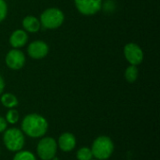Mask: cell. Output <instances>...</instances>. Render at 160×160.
Masks as SVG:
<instances>
[{"label":"cell","mask_w":160,"mask_h":160,"mask_svg":"<svg viewBox=\"0 0 160 160\" xmlns=\"http://www.w3.org/2000/svg\"><path fill=\"white\" fill-rule=\"evenodd\" d=\"M27 39H28V36L26 32L24 30L18 29L11 34L9 38V43L14 49H19L25 45Z\"/></svg>","instance_id":"11"},{"label":"cell","mask_w":160,"mask_h":160,"mask_svg":"<svg viewBox=\"0 0 160 160\" xmlns=\"http://www.w3.org/2000/svg\"><path fill=\"white\" fill-rule=\"evenodd\" d=\"M3 133V143L8 151L16 153L22 150L25 143V138L20 128H7Z\"/></svg>","instance_id":"3"},{"label":"cell","mask_w":160,"mask_h":160,"mask_svg":"<svg viewBox=\"0 0 160 160\" xmlns=\"http://www.w3.org/2000/svg\"><path fill=\"white\" fill-rule=\"evenodd\" d=\"M8 13V6L4 0H0V22L6 18Z\"/></svg>","instance_id":"18"},{"label":"cell","mask_w":160,"mask_h":160,"mask_svg":"<svg viewBox=\"0 0 160 160\" xmlns=\"http://www.w3.org/2000/svg\"><path fill=\"white\" fill-rule=\"evenodd\" d=\"M57 142L52 137H42L37 145V154L41 160H52L57 152Z\"/></svg>","instance_id":"5"},{"label":"cell","mask_w":160,"mask_h":160,"mask_svg":"<svg viewBox=\"0 0 160 160\" xmlns=\"http://www.w3.org/2000/svg\"><path fill=\"white\" fill-rule=\"evenodd\" d=\"M74 2L79 12L87 16L98 13L102 5L101 0H74Z\"/></svg>","instance_id":"7"},{"label":"cell","mask_w":160,"mask_h":160,"mask_svg":"<svg viewBox=\"0 0 160 160\" xmlns=\"http://www.w3.org/2000/svg\"><path fill=\"white\" fill-rule=\"evenodd\" d=\"M92 160H97V159H92Z\"/></svg>","instance_id":"22"},{"label":"cell","mask_w":160,"mask_h":160,"mask_svg":"<svg viewBox=\"0 0 160 160\" xmlns=\"http://www.w3.org/2000/svg\"><path fill=\"white\" fill-rule=\"evenodd\" d=\"M29 56L33 59H42L49 52V47L47 43L42 40H36L29 44L27 48Z\"/></svg>","instance_id":"9"},{"label":"cell","mask_w":160,"mask_h":160,"mask_svg":"<svg viewBox=\"0 0 160 160\" xmlns=\"http://www.w3.org/2000/svg\"><path fill=\"white\" fill-rule=\"evenodd\" d=\"M57 142L58 148L61 151L66 152V153L71 152L72 150H74V148L76 147V144H77L76 137L70 132L62 133L58 138V142Z\"/></svg>","instance_id":"10"},{"label":"cell","mask_w":160,"mask_h":160,"mask_svg":"<svg viewBox=\"0 0 160 160\" xmlns=\"http://www.w3.org/2000/svg\"><path fill=\"white\" fill-rule=\"evenodd\" d=\"M76 158L78 160H92L94 157H93L91 148L84 146V147H81L77 151Z\"/></svg>","instance_id":"15"},{"label":"cell","mask_w":160,"mask_h":160,"mask_svg":"<svg viewBox=\"0 0 160 160\" xmlns=\"http://www.w3.org/2000/svg\"><path fill=\"white\" fill-rule=\"evenodd\" d=\"M52 160H59V159H58L57 158H55V157H54V158H52Z\"/></svg>","instance_id":"21"},{"label":"cell","mask_w":160,"mask_h":160,"mask_svg":"<svg viewBox=\"0 0 160 160\" xmlns=\"http://www.w3.org/2000/svg\"><path fill=\"white\" fill-rule=\"evenodd\" d=\"M4 88H5V82H4L3 78L0 76V96L2 95V93L4 91Z\"/></svg>","instance_id":"20"},{"label":"cell","mask_w":160,"mask_h":160,"mask_svg":"<svg viewBox=\"0 0 160 160\" xmlns=\"http://www.w3.org/2000/svg\"><path fill=\"white\" fill-rule=\"evenodd\" d=\"M138 75H139V70H138V68L137 66H132L130 65L127 69H126V72H125V78L126 80L132 83L134 82L137 79H138Z\"/></svg>","instance_id":"14"},{"label":"cell","mask_w":160,"mask_h":160,"mask_svg":"<svg viewBox=\"0 0 160 160\" xmlns=\"http://www.w3.org/2000/svg\"><path fill=\"white\" fill-rule=\"evenodd\" d=\"M23 29L30 33H36L40 28V22L34 16H26L22 20Z\"/></svg>","instance_id":"12"},{"label":"cell","mask_w":160,"mask_h":160,"mask_svg":"<svg viewBox=\"0 0 160 160\" xmlns=\"http://www.w3.org/2000/svg\"><path fill=\"white\" fill-rule=\"evenodd\" d=\"M0 101L2 103V105L8 109H14L16 106H18V103H19L16 96H14L13 94H10V93L3 94L1 96Z\"/></svg>","instance_id":"13"},{"label":"cell","mask_w":160,"mask_h":160,"mask_svg":"<svg viewBox=\"0 0 160 160\" xmlns=\"http://www.w3.org/2000/svg\"><path fill=\"white\" fill-rule=\"evenodd\" d=\"M49 124L47 119L38 113H29L25 115L21 124L22 133L30 138H42L48 131Z\"/></svg>","instance_id":"1"},{"label":"cell","mask_w":160,"mask_h":160,"mask_svg":"<svg viewBox=\"0 0 160 160\" xmlns=\"http://www.w3.org/2000/svg\"><path fill=\"white\" fill-rule=\"evenodd\" d=\"M91 151L97 160H107L113 154L114 143L108 136H98L93 142Z\"/></svg>","instance_id":"2"},{"label":"cell","mask_w":160,"mask_h":160,"mask_svg":"<svg viewBox=\"0 0 160 160\" xmlns=\"http://www.w3.org/2000/svg\"><path fill=\"white\" fill-rule=\"evenodd\" d=\"M65 20L63 11L57 8H51L40 15V24L47 29H55L62 25Z\"/></svg>","instance_id":"4"},{"label":"cell","mask_w":160,"mask_h":160,"mask_svg":"<svg viewBox=\"0 0 160 160\" xmlns=\"http://www.w3.org/2000/svg\"><path fill=\"white\" fill-rule=\"evenodd\" d=\"M6 121L8 124L15 125L19 121V112L15 109H9L6 114Z\"/></svg>","instance_id":"17"},{"label":"cell","mask_w":160,"mask_h":160,"mask_svg":"<svg viewBox=\"0 0 160 160\" xmlns=\"http://www.w3.org/2000/svg\"><path fill=\"white\" fill-rule=\"evenodd\" d=\"M124 54L128 62L132 66H138L143 60V52L136 43H128L124 48Z\"/></svg>","instance_id":"6"},{"label":"cell","mask_w":160,"mask_h":160,"mask_svg":"<svg viewBox=\"0 0 160 160\" xmlns=\"http://www.w3.org/2000/svg\"><path fill=\"white\" fill-rule=\"evenodd\" d=\"M8 128V122L2 116H0V133H3Z\"/></svg>","instance_id":"19"},{"label":"cell","mask_w":160,"mask_h":160,"mask_svg":"<svg viewBox=\"0 0 160 160\" xmlns=\"http://www.w3.org/2000/svg\"><path fill=\"white\" fill-rule=\"evenodd\" d=\"M6 64L10 69H21L25 64V56L22 51L18 49H13L8 52L6 56Z\"/></svg>","instance_id":"8"},{"label":"cell","mask_w":160,"mask_h":160,"mask_svg":"<svg viewBox=\"0 0 160 160\" xmlns=\"http://www.w3.org/2000/svg\"><path fill=\"white\" fill-rule=\"evenodd\" d=\"M12 160H37V158L32 152L26 150H21L16 152Z\"/></svg>","instance_id":"16"}]
</instances>
